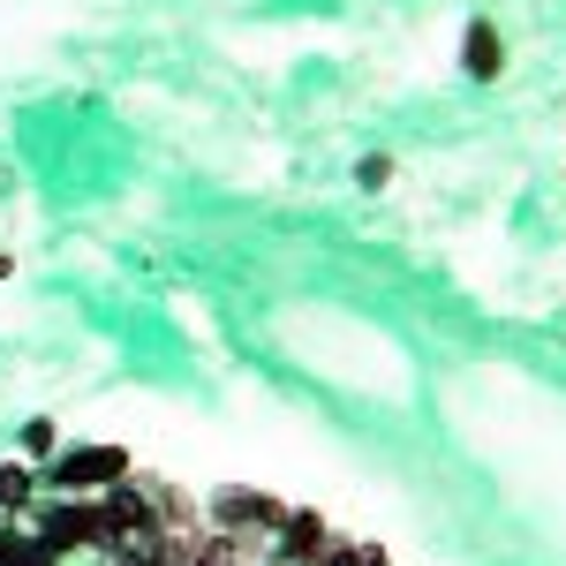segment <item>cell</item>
I'll return each instance as SVG.
<instances>
[{
  "label": "cell",
  "instance_id": "cell-8",
  "mask_svg": "<svg viewBox=\"0 0 566 566\" xmlns=\"http://www.w3.org/2000/svg\"><path fill=\"white\" fill-rule=\"evenodd\" d=\"M355 189H392V159L386 151H370V159L355 167Z\"/></svg>",
  "mask_w": 566,
  "mask_h": 566
},
{
  "label": "cell",
  "instance_id": "cell-10",
  "mask_svg": "<svg viewBox=\"0 0 566 566\" xmlns=\"http://www.w3.org/2000/svg\"><path fill=\"white\" fill-rule=\"evenodd\" d=\"M8 272H15V258H8V250H0V280H8Z\"/></svg>",
  "mask_w": 566,
  "mask_h": 566
},
{
  "label": "cell",
  "instance_id": "cell-1",
  "mask_svg": "<svg viewBox=\"0 0 566 566\" xmlns=\"http://www.w3.org/2000/svg\"><path fill=\"white\" fill-rule=\"evenodd\" d=\"M23 514H31V536L53 544V552H114V522H106L98 499H69V491H53V499H31Z\"/></svg>",
  "mask_w": 566,
  "mask_h": 566
},
{
  "label": "cell",
  "instance_id": "cell-2",
  "mask_svg": "<svg viewBox=\"0 0 566 566\" xmlns=\"http://www.w3.org/2000/svg\"><path fill=\"white\" fill-rule=\"evenodd\" d=\"M136 476V453L129 446H76V453H53L39 469V483H53V491H69V499H98L106 483Z\"/></svg>",
  "mask_w": 566,
  "mask_h": 566
},
{
  "label": "cell",
  "instance_id": "cell-6",
  "mask_svg": "<svg viewBox=\"0 0 566 566\" xmlns=\"http://www.w3.org/2000/svg\"><path fill=\"white\" fill-rule=\"evenodd\" d=\"M31 499H39V469H31V461H0V506L23 514Z\"/></svg>",
  "mask_w": 566,
  "mask_h": 566
},
{
  "label": "cell",
  "instance_id": "cell-9",
  "mask_svg": "<svg viewBox=\"0 0 566 566\" xmlns=\"http://www.w3.org/2000/svg\"><path fill=\"white\" fill-rule=\"evenodd\" d=\"M114 566H181V559H167V552H114Z\"/></svg>",
  "mask_w": 566,
  "mask_h": 566
},
{
  "label": "cell",
  "instance_id": "cell-5",
  "mask_svg": "<svg viewBox=\"0 0 566 566\" xmlns=\"http://www.w3.org/2000/svg\"><path fill=\"white\" fill-rule=\"evenodd\" d=\"M0 566H61V552L39 544L31 528H0Z\"/></svg>",
  "mask_w": 566,
  "mask_h": 566
},
{
  "label": "cell",
  "instance_id": "cell-7",
  "mask_svg": "<svg viewBox=\"0 0 566 566\" xmlns=\"http://www.w3.org/2000/svg\"><path fill=\"white\" fill-rule=\"evenodd\" d=\"M53 453H61V431H53L45 416H31V423H23V461H31V469H45Z\"/></svg>",
  "mask_w": 566,
  "mask_h": 566
},
{
  "label": "cell",
  "instance_id": "cell-3",
  "mask_svg": "<svg viewBox=\"0 0 566 566\" xmlns=\"http://www.w3.org/2000/svg\"><path fill=\"white\" fill-rule=\"evenodd\" d=\"M333 552H340V536L325 528V514L317 506H287V522L272 536V566H333Z\"/></svg>",
  "mask_w": 566,
  "mask_h": 566
},
{
  "label": "cell",
  "instance_id": "cell-4",
  "mask_svg": "<svg viewBox=\"0 0 566 566\" xmlns=\"http://www.w3.org/2000/svg\"><path fill=\"white\" fill-rule=\"evenodd\" d=\"M461 69H469V84H499V76H506V31H499L491 15L469 23V39H461Z\"/></svg>",
  "mask_w": 566,
  "mask_h": 566
}]
</instances>
